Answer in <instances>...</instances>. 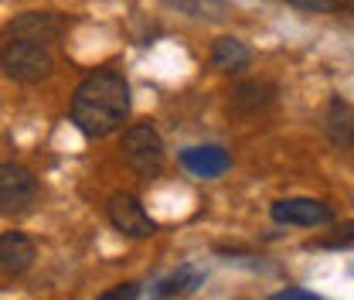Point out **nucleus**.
Returning a JSON list of instances; mask_svg holds the SVG:
<instances>
[{
  "instance_id": "10",
  "label": "nucleus",
  "mask_w": 354,
  "mask_h": 300,
  "mask_svg": "<svg viewBox=\"0 0 354 300\" xmlns=\"http://www.w3.org/2000/svg\"><path fill=\"white\" fill-rule=\"evenodd\" d=\"M180 164L194 177H221L232 168V154L218 143H205V147H187L180 150Z\"/></svg>"
},
{
  "instance_id": "16",
  "label": "nucleus",
  "mask_w": 354,
  "mask_h": 300,
  "mask_svg": "<svg viewBox=\"0 0 354 300\" xmlns=\"http://www.w3.org/2000/svg\"><path fill=\"white\" fill-rule=\"evenodd\" d=\"M286 3H293L300 10H313V14H330L341 7V0H286Z\"/></svg>"
},
{
  "instance_id": "15",
  "label": "nucleus",
  "mask_w": 354,
  "mask_h": 300,
  "mask_svg": "<svg viewBox=\"0 0 354 300\" xmlns=\"http://www.w3.org/2000/svg\"><path fill=\"white\" fill-rule=\"evenodd\" d=\"M140 283H116V287H109V290H102L95 300H140Z\"/></svg>"
},
{
  "instance_id": "6",
  "label": "nucleus",
  "mask_w": 354,
  "mask_h": 300,
  "mask_svg": "<svg viewBox=\"0 0 354 300\" xmlns=\"http://www.w3.org/2000/svg\"><path fill=\"white\" fill-rule=\"evenodd\" d=\"M62 31H65V21L58 14H51V10H28V14H21V17H14L7 24L3 38L7 42H31L48 48L51 42L62 38Z\"/></svg>"
},
{
  "instance_id": "4",
  "label": "nucleus",
  "mask_w": 354,
  "mask_h": 300,
  "mask_svg": "<svg viewBox=\"0 0 354 300\" xmlns=\"http://www.w3.org/2000/svg\"><path fill=\"white\" fill-rule=\"evenodd\" d=\"M38 202V177L28 171L24 164L3 161L0 164V215H28Z\"/></svg>"
},
{
  "instance_id": "11",
  "label": "nucleus",
  "mask_w": 354,
  "mask_h": 300,
  "mask_svg": "<svg viewBox=\"0 0 354 300\" xmlns=\"http://www.w3.org/2000/svg\"><path fill=\"white\" fill-rule=\"evenodd\" d=\"M212 65L221 76H242L252 65V51L245 42L225 35V38H215V44H212Z\"/></svg>"
},
{
  "instance_id": "2",
  "label": "nucleus",
  "mask_w": 354,
  "mask_h": 300,
  "mask_svg": "<svg viewBox=\"0 0 354 300\" xmlns=\"http://www.w3.org/2000/svg\"><path fill=\"white\" fill-rule=\"evenodd\" d=\"M0 69L7 79L14 82H24V86H35L51 76L55 69V58L44 44H31V42H7L0 48Z\"/></svg>"
},
{
  "instance_id": "9",
  "label": "nucleus",
  "mask_w": 354,
  "mask_h": 300,
  "mask_svg": "<svg viewBox=\"0 0 354 300\" xmlns=\"http://www.w3.org/2000/svg\"><path fill=\"white\" fill-rule=\"evenodd\" d=\"M35 242L24 232H0V273L7 276H21L35 266Z\"/></svg>"
},
{
  "instance_id": "13",
  "label": "nucleus",
  "mask_w": 354,
  "mask_h": 300,
  "mask_svg": "<svg viewBox=\"0 0 354 300\" xmlns=\"http://www.w3.org/2000/svg\"><path fill=\"white\" fill-rule=\"evenodd\" d=\"M201 283H205V270L194 266V263H184V266H177L171 276H164V280L153 287V300L187 297V294H194Z\"/></svg>"
},
{
  "instance_id": "7",
  "label": "nucleus",
  "mask_w": 354,
  "mask_h": 300,
  "mask_svg": "<svg viewBox=\"0 0 354 300\" xmlns=\"http://www.w3.org/2000/svg\"><path fill=\"white\" fill-rule=\"evenodd\" d=\"M269 215L279 225H304V229H317V225L334 222V209L317 202V198H279V202H272Z\"/></svg>"
},
{
  "instance_id": "5",
  "label": "nucleus",
  "mask_w": 354,
  "mask_h": 300,
  "mask_svg": "<svg viewBox=\"0 0 354 300\" xmlns=\"http://www.w3.org/2000/svg\"><path fill=\"white\" fill-rule=\"evenodd\" d=\"M106 215H109L113 229L123 232V236H130V239H150V236L157 232V222L147 215L143 202H140L136 195H130V191H116V195H109Z\"/></svg>"
},
{
  "instance_id": "12",
  "label": "nucleus",
  "mask_w": 354,
  "mask_h": 300,
  "mask_svg": "<svg viewBox=\"0 0 354 300\" xmlns=\"http://www.w3.org/2000/svg\"><path fill=\"white\" fill-rule=\"evenodd\" d=\"M324 130L330 136L334 147L341 150H351V140H354V120H351V103L344 96H334L327 103V113H324Z\"/></svg>"
},
{
  "instance_id": "14",
  "label": "nucleus",
  "mask_w": 354,
  "mask_h": 300,
  "mask_svg": "<svg viewBox=\"0 0 354 300\" xmlns=\"http://www.w3.org/2000/svg\"><path fill=\"white\" fill-rule=\"evenodd\" d=\"M171 3L191 17H218V10L228 7V0H171Z\"/></svg>"
},
{
  "instance_id": "8",
  "label": "nucleus",
  "mask_w": 354,
  "mask_h": 300,
  "mask_svg": "<svg viewBox=\"0 0 354 300\" xmlns=\"http://www.w3.org/2000/svg\"><path fill=\"white\" fill-rule=\"evenodd\" d=\"M276 96H279L276 82H269V79H245V82H239L232 89L228 109L235 116H256V113H263V109H269L276 103Z\"/></svg>"
},
{
  "instance_id": "3",
  "label": "nucleus",
  "mask_w": 354,
  "mask_h": 300,
  "mask_svg": "<svg viewBox=\"0 0 354 300\" xmlns=\"http://www.w3.org/2000/svg\"><path fill=\"white\" fill-rule=\"evenodd\" d=\"M123 161H127L140 177H147V181L164 171L167 154H164V140H160V133L153 130V123H133V127L123 133Z\"/></svg>"
},
{
  "instance_id": "17",
  "label": "nucleus",
  "mask_w": 354,
  "mask_h": 300,
  "mask_svg": "<svg viewBox=\"0 0 354 300\" xmlns=\"http://www.w3.org/2000/svg\"><path fill=\"white\" fill-rule=\"evenodd\" d=\"M269 300H320V297H313L310 290H300V287H293V290H279V294H272Z\"/></svg>"
},
{
  "instance_id": "1",
  "label": "nucleus",
  "mask_w": 354,
  "mask_h": 300,
  "mask_svg": "<svg viewBox=\"0 0 354 300\" xmlns=\"http://www.w3.org/2000/svg\"><path fill=\"white\" fill-rule=\"evenodd\" d=\"M72 123L88 140H102L130 116V82L116 69H95L72 96Z\"/></svg>"
}]
</instances>
